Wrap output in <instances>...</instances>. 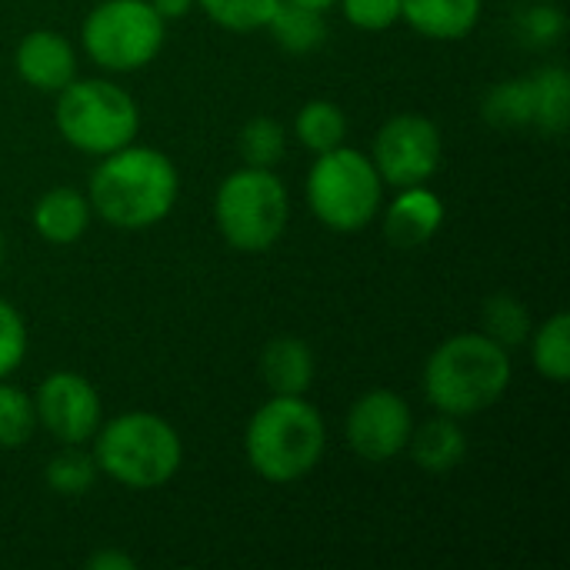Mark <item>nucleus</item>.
<instances>
[{"mask_svg": "<svg viewBox=\"0 0 570 570\" xmlns=\"http://www.w3.org/2000/svg\"><path fill=\"white\" fill-rule=\"evenodd\" d=\"M37 431V407L33 397L13 384L0 381V448L17 451Z\"/></svg>", "mask_w": 570, "mask_h": 570, "instance_id": "25", "label": "nucleus"}, {"mask_svg": "<svg viewBox=\"0 0 570 570\" xmlns=\"http://www.w3.org/2000/svg\"><path fill=\"white\" fill-rule=\"evenodd\" d=\"M411 434H414L411 407L394 391L384 387L367 391L347 411V424H344L347 448L367 464H384L404 454Z\"/></svg>", "mask_w": 570, "mask_h": 570, "instance_id": "10", "label": "nucleus"}, {"mask_svg": "<svg viewBox=\"0 0 570 570\" xmlns=\"http://www.w3.org/2000/svg\"><path fill=\"white\" fill-rule=\"evenodd\" d=\"M357 30H387L401 20V0H337Z\"/></svg>", "mask_w": 570, "mask_h": 570, "instance_id": "29", "label": "nucleus"}, {"mask_svg": "<svg viewBox=\"0 0 570 570\" xmlns=\"http://www.w3.org/2000/svg\"><path fill=\"white\" fill-rule=\"evenodd\" d=\"M294 134H297V140L307 150L324 154V150H334V147L344 144V137H347V117L331 100H311V104H304L297 110Z\"/></svg>", "mask_w": 570, "mask_h": 570, "instance_id": "21", "label": "nucleus"}, {"mask_svg": "<svg viewBox=\"0 0 570 570\" xmlns=\"http://www.w3.org/2000/svg\"><path fill=\"white\" fill-rule=\"evenodd\" d=\"M484 117L494 127H531L534 124V104H531V80L514 77L488 90L484 97Z\"/></svg>", "mask_w": 570, "mask_h": 570, "instance_id": "22", "label": "nucleus"}, {"mask_svg": "<svg viewBox=\"0 0 570 570\" xmlns=\"http://www.w3.org/2000/svg\"><path fill=\"white\" fill-rule=\"evenodd\" d=\"M511 384L508 347L488 334L448 337L424 364V394L448 417H474L494 407Z\"/></svg>", "mask_w": 570, "mask_h": 570, "instance_id": "3", "label": "nucleus"}, {"mask_svg": "<svg viewBox=\"0 0 570 570\" xmlns=\"http://www.w3.org/2000/svg\"><path fill=\"white\" fill-rule=\"evenodd\" d=\"M411 454H414V464L428 474H451L464 454H468V438L464 431L458 428V417H434L428 421L417 434H411L407 441Z\"/></svg>", "mask_w": 570, "mask_h": 570, "instance_id": "17", "label": "nucleus"}, {"mask_svg": "<svg viewBox=\"0 0 570 570\" xmlns=\"http://www.w3.org/2000/svg\"><path fill=\"white\" fill-rule=\"evenodd\" d=\"M53 124L73 150L107 157L137 140L140 110L137 100L114 80L73 77L63 90H57Z\"/></svg>", "mask_w": 570, "mask_h": 570, "instance_id": "5", "label": "nucleus"}, {"mask_svg": "<svg viewBox=\"0 0 570 570\" xmlns=\"http://www.w3.org/2000/svg\"><path fill=\"white\" fill-rule=\"evenodd\" d=\"M294 3H304V7H314V10H327V7H334L337 0H294Z\"/></svg>", "mask_w": 570, "mask_h": 570, "instance_id": "33", "label": "nucleus"}, {"mask_svg": "<svg viewBox=\"0 0 570 570\" xmlns=\"http://www.w3.org/2000/svg\"><path fill=\"white\" fill-rule=\"evenodd\" d=\"M27 357V324L20 311L0 297V381H7Z\"/></svg>", "mask_w": 570, "mask_h": 570, "instance_id": "28", "label": "nucleus"}, {"mask_svg": "<svg viewBox=\"0 0 570 570\" xmlns=\"http://www.w3.org/2000/svg\"><path fill=\"white\" fill-rule=\"evenodd\" d=\"M0 264H3V230H0Z\"/></svg>", "mask_w": 570, "mask_h": 570, "instance_id": "34", "label": "nucleus"}, {"mask_svg": "<svg viewBox=\"0 0 570 570\" xmlns=\"http://www.w3.org/2000/svg\"><path fill=\"white\" fill-rule=\"evenodd\" d=\"M94 461L110 481L130 491L167 484L184 464V444L170 421L150 411H127L97 428Z\"/></svg>", "mask_w": 570, "mask_h": 570, "instance_id": "4", "label": "nucleus"}, {"mask_svg": "<svg viewBox=\"0 0 570 570\" xmlns=\"http://www.w3.org/2000/svg\"><path fill=\"white\" fill-rule=\"evenodd\" d=\"M180 194V174L174 160L154 147L127 144L90 174V210L117 230H147L160 224Z\"/></svg>", "mask_w": 570, "mask_h": 570, "instance_id": "1", "label": "nucleus"}, {"mask_svg": "<svg viewBox=\"0 0 570 570\" xmlns=\"http://www.w3.org/2000/svg\"><path fill=\"white\" fill-rule=\"evenodd\" d=\"M197 3L217 27L234 33H250L267 27L281 0H197Z\"/></svg>", "mask_w": 570, "mask_h": 570, "instance_id": "27", "label": "nucleus"}, {"mask_svg": "<svg viewBox=\"0 0 570 570\" xmlns=\"http://www.w3.org/2000/svg\"><path fill=\"white\" fill-rule=\"evenodd\" d=\"M531 80V104L534 124L544 134H564L570 120V77L564 67H544L528 77Z\"/></svg>", "mask_w": 570, "mask_h": 570, "instance_id": "19", "label": "nucleus"}, {"mask_svg": "<svg viewBox=\"0 0 570 570\" xmlns=\"http://www.w3.org/2000/svg\"><path fill=\"white\" fill-rule=\"evenodd\" d=\"M324 444V417L311 401H304V394H271L244 431L247 464L271 484H294L307 478L321 464Z\"/></svg>", "mask_w": 570, "mask_h": 570, "instance_id": "2", "label": "nucleus"}, {"mask_svg": "<svg viewBox=\"0 0 570 570\" xmlns=\"http://www.w3.org/2000/svg\"><path fill=\"white\" fill-rule=\"evenodd\" d=\"M37 424L60 441L63 448H80L94 441L100 428V394L77 371H53L40 381L37 397Z\"/></svg>", "mask_w": 570, "mask_h": 570, "instance_id": "11", "label": "nucleus"}, {"mask_svg": "<svg viewBox=\"0 0 570 570\" xmlns=\"http://www.w3.org/2000/svg\"><path fill=\"white\" fill-rule=\"evenodd\" d=\"M291 217L287 187L271 167H240L227 174L214 194V220L220 237L244 254L271 250Z\"/></svg>", "mask_w": 570, "mask_h": 570, "instance_id": "6", "label": "nucleus"}, {"mask_svg": "<svg viewBox=\"0 0 570 570\" xmlns=\"http://www.w3.org/2000/svg\"><path fill=\"white\" fill-rule=\"evenodd\" d=\"M444 224V200L424 184L401 187V194L384 210V237L397 250H414L428 244Z\"/></svg>", "mask_w": 570, "mask_h": 570, "instance_id": "13", "label": "nucleus"}, {"mask_svg": "<svg viewBox=\"0 0 570 570\" xmlns=\"http://www.w3.org/2000/svg\"><path fill=\"white\" fill-rule=\"evenodd\" d=\"M564 27H568V20H564L561 7H554V3H538V7H531V10L521 13V30L538 47L558 43L561 33H564Z\"/></svg>", "mask_w": 570, "mask_h": 570, "instance_id": "30", "label": "nucleus"}, {"mask_svg": "<svg viewBox=\"0 0 570 570\" xmlns=\"http://www.w3.org/2000/svg\"><path fill=\"white\" fill-rule=\"evenodd\" d=\"M197 0H150V7L164 17V20H180L194 10Z\"/></svg>", "mask_w": 570, "mask_h": 570, "instance_id": "32", "label": "nucleus"}, {"mask_svg": "<svg viewBox=\"0 0 570 570\" xmlns=\"http://www.w3.org/2000/svg\"><path fill=\"white\" fill-rule=\"evenodd\" d=\"M17 73L27 87L57 94L77 77V57L63 33L57 30H30L13 53Z\"/></svg>", "mask_w": 570, "mask_h": 570, "instance_id": "12", "label": "nucleus"}, {"mask_svg": "<svg viewBox=\"0 0 570 570\" xmlns=\"http://www.w3.org/2000/svg\"><path fill=\"white\" fill-rule=\"evenodd\" d=\"M87 568L90 570H134V561L124 554V551H114V548H104L97 554L87 558Z\"/></svg>", "mask_w": 570, "mask_h": 570, "instance_id": "31", "label": "nucleus"}, {"mask_svg": "<svg viewBox=\"0 0 570 570\" xmlns=\"http://www.w3.org/2000/svg\"><path fill=\"white\" fill-rule=\"evenodd\" d=\"M164 37L167 20L150 0H100L80 27L87 57L110 73L147 67L164 50Z\"/></svg>", "mask_w": 570, "mask_h": 570, "instance_id": "8", "label": "nucleus"}, {"mask_svg": "<svg viewBox=\"0 0 570 570\" xmlns=\"http://www.w3.org/2000/svg\"><path fill=\"white\" fill-rule=\"evenodd\" d=\"M237 150L247 167H277L287 154V134L274 117H254L240 127Z\"/></svg>", "mask_w": 570, "mask_h": 570, "instance_id": "24", "label": "nucleus"}, {"mask_svg": "<svg viewBox=\"0 0 570 570\" xmlns=\"http://www.w3.org/2000/svg\"><path fill=\"white\" fill-rule=\"evenodd\" d=\"M264 30H271V37L291 53H311L327 40L324 10H314L294 0H281Z\"/></svg>", "mask_w": 570, "mask_h": 570, "instance_id": "18", "label": "nucleus"}, {"mask_svg": "<svg viewBox=\"0 0 570 570\" xmlns=\"http://www.w3.org/2000/svg\"><path fill=\"white\" fill-rule=\"evenodd\" d=\"M381 200L384 180L367 154L344 144L317 154L307 174V204L324 227L357 234L381 214Z\"/></svg>", "mask_w": 570, "mask_h": 570, "instance_id": "7", "label": "nucleus"}, {"mask_svg": "<svg viewBox=\"0 0 570 570\" xmlns=\"http://www.w3.org/2000/svg\"><path fill=\"white\" fill-rule=\"evenodd\" d=\"M47 488L60 498H80L94 488L97 481V461L94 454H83L80 448H70L57 458H50L47 464Z\"/></svg>", "mask_w": 570, "mask_h": 570, "instance_id": "26", "label": "nucleus"}, {"mask_svg": "<svg viewBox=\"0 0 570 570\" xmlns=\"http://www.w3.org/2000/svg\"><path fill=\"white\" fill-rule=\"evenodd\" d=\"M401 20L428 40H461L481 20V0H401Z\"/></svg>", "mask_w": 570, "mask_h": 570, "instance_id": "14", "label": "nucleus"}, {"mask_svg": "<svg viewBox=\"0 0 570 570\" xmlns=\"http://www.w3.org/2000/svg\"><path fill=\"white\" fill-rule=\"evenodd\" d=\"M261 377L271 394H307L314 384V351L301 337H274L261 354Z\"/></svg>", "mask_w": 570, "mask_h": 570, "instance_id": "16", "label": "nucleus"}, {"mask_svg": "<svg viewBox=\"0 0 570 570\" xmlns=\"http://www.w3.org/2000/svg\"><path fill=\"white\" fill-rule=\"evenodd\" d=\"M441 130L424 114H394L374 137L371 164L377 167L381 180L391 187H414L428 184L441 167Z\"/></svg>", "mask_w": 570, "mask_h": 570, "instance_id": "9", "label": "nucleus"}, {"mask_svg": "<svg viewBox=\"0 0 570 570\" xmlns=\"http://www.w3.org/2000/svg\"><path fill=\"white\" fill-rule=\"evenodd\" d=\"M30 220L47 244H73L90 224V200L73 187H53L37 197Z\"/></svg>", "mask_w": 570, "mask_h": 570, "instance_id": "15", "label": "nucleus"}, {"mask_svg": "<svg viewBox=\"0 0 570 570\" xmlns=\"http://www.w3.org/2000/svg\"><path fill=\"white\" fill-rule=\"evenodd\" d=\"M528 341H531L534 371L554 384H564L570 377V314L558 311L551 321L531 331Z\"/></svg>", "mask_w": 570, "mask_h": 570, "instance_id": "20", "label": "nucleus"}, {"mask_svg": "<svg viewBox=\"0 0 570 570\" xmlns=\"http://www.w3.org/2000/svg\"><path fill=\"white\" fill-rule=\"evenodd\" d=\"M484 334L491 341H498L501 347H518V344H528L531 337V314L528 307L514 297V294H494L484 301Z\"/></svg>", "mask_w": 570, "mask_h": 570, "instance_id": "23", "label": "nucleus"}]
</instances>
